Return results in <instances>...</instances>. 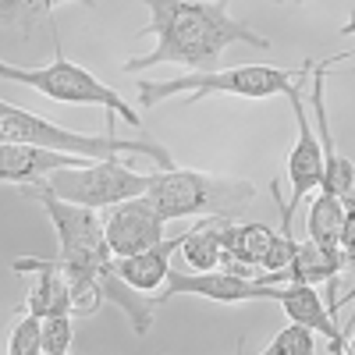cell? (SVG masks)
Returning a JSON list of instances; mask_svg holds the SVG:
<instances>
[{
  "mask_svg": "<svg viewBox=\"0 0 355 355\" xmlns=\"http://www.w3.org/2000/svg\"><path fill=\"white\" fill-rule=\"evenodd\" d=\"M220 224H224V217H210V220H199L192 231H185L182 256L192 270H217L220 266V259H224Z\"/></svg>",
  "mask_w": 355,
  "mask_h": 355,
  "instance_id": "cell-16",
  "label": "cell"
},
{
  "mask_svg": "<svg viewBox=\"0 0 355 355\" xmlns=\"http://www.w3.org/2000/svg\"><path fill=\"white\" fill-rule=\"evenodd\" d=\"M185 234L178 239H164L160 245L146 249V252H135V256H117V274H121L135 291L142 295H153L167 284V274H171V252L182 249Z\"/></svg>",
  "mask_w": 355,
  "mask_h": 355,
  "instance_id": "cell-14",
  "label": "cell"
},
{
  "mask_svg": "<svg viewBox=\"0 0 355 355\" xmlns=\"http://www.w3.org/2000/svg\"><path fill=\"white\" fill-rule=\"evenodd\" d=\"M309 239L327 252L334 263H345V252H341V227H345V199L338 192H327L320 189L313 192V202H309Z\"/></svg>",
  "mask_w": 355,
  "mask_h": 355,
  "instance_id": "cell-15",
  "label": "cell"
},
{
  "mask_svg": "<svg viewBox=\"0 0 355 355\" xmlns=\"http://www.w3.org/2000/svg\"><path fill=\"white\" fill-rule=\"evenodd\" d=\"M299 4H306V0H299Z\"/></svg>",
  "mask_w": 355,
  "mask_h": 355,
  "instance_id": "cell-23",
  "label": "cell"
},
{
  "mask_svg": "<svg viewBox=\"0 0 355 355\" xmlns=\"http://www.w3.org/2000/svg\"><path fill=\"white\" fill-rule=\"evenodd\" d=\"M8 355H43V316L28 313L15 323V331L8 334V345H4Z\"/></svg>",
  "mask_w": 355,
  "mask_h": 355,
  "instance_id": "cell-18",
  "label": "cell"
},
{
  "mask_svg": "<svg viewBox=\"0 0 355 355\" xmlns=\"http://www.w3.org/2000/svg\"><path fill=\"white\" fill-rule=\"evenodd\" d=\"M277 239V231L270 224H259V220H242V224H231V217H224L220 224V242H224V259L220 263H242L249 270L263 274V259L270 252Z\"/></svg>",
  "mask_w": 355,
  "mask_h": 355,
  "instance_id": "cell-13",
  "label": "cell"
},
{
  "mask_svg": "<svg viewBox=\"0 0 355 355\" xmlns=\"http://www.w3.org/2000/svg\"><path fill=\"white\" fill-rule=\"evenodd\" d=\"M178 295H196V299L206 302H220V306H234V302H274V284H263L256 277H242L227 270V266H217V270H171L164 291L157 295V302L167 306Z\"/></svg>",
  "mask_w": 355,
  "mask_h": 355,
  "instance_id": "cell-9",
  "label": "cell"
},
{
  "mask_svg": "<svg viewBox=\"0 0 355 355\" xmlns=\"http://www.w3.org/2000/svg\"><path fill=\"white\" fill-rule=\"evenodd\" d=\"M61 4H75V0H0V15H4V28H8V33H18V28H21V36H25L28 25L43 21ZM85 4H89V0H85Z\"/></svg>",
  "mask_w": 355,
  "mask_h": 355,
  "instance_id": "cell-17",
  "label": "cell"
},
{
  "mask_svg": "<svg viewBox=\"0 0 355 355\" xmlns=\"http://www.w3.org/2000/svg\"><path fill=\"white\" fill-rule=\"evenodd\" d=\"M341 252L348 259V270H352V288L345 295V302L355 306V196L345 199V227H341ZM341 302V306H345Z\"/></svg>",
  "mask_w": 355,
  "mask_h": 355,
  "instance_id": "cell-21",
  "label": "cell"
},
{
  "mask_svg": "<svg viewBox=\"0 0 355 355\" xmlns=\"http://www.w3.org/2000/svg\"><path fill=\"white\" fill-rule=\"evenodd\" d=\"M291 110H295V125H299V139H295L291 153H288V178H291V199L281 202V189L277 182L270 185L274 189V202L281 206V227H295V210L302 206L306 196L320 192L323 185V167H327V160H323V139L320 132L309 125L306 117V100H302V85H295L291 93Z\"/></svg>",
  "mask_w": 355,
  "mask_h": 355,
  "instance_id": "cell-8",
  "label": "cell"
},
{
  "mask_svg": "<svg viewBox=\"0 0 355 355\" xmlns=\"http://www.w3.org/2000/svg\"><path fill=\"white\" fill-rule=\"evenodd\" d=\"M316 352V331H309L306 323H288L277 338L263 348V355H313Z\"/></svg>",
  "mask_w": 355,
  "mask_h": 355,
  "instance_id": "cell-19",
  "label": "cell"
},
{
  "mask_svg": "<svg viewBox=\"0 0 355 355\" xmlns=\"http://www.w3.org/2000/svg\"><path fill=\"white\" fill-rule=\"evenodd\" d=\"M75 338V316L71 313H57L43 320V355H64Z\"/></svg>",
  "mask_w": 355,
  "mask_h": 355,
  "instance_id": "cell-20",
  "label": "cell"
},
{
  "mask_svg": "<svg viewBox=\"0 0 355 355\" xmlns=\"http://www.w3.org/2000/svg\"><path fill=\"white\" fill-rule=\"evenodd\" d=\"M53 40H57V28H53ZM8 82H18V85H28L43 93L46 100H57V103H93V107H103L110 114H117L125 125L132 128H142V114L117 93L114 85H107L103 78H96L89 68L75 64L64 57L61 50V40H57V57L43 68H18V64H4L0 68Z\"/></svg>",
  "mask_w": 355,
  "mask_h": 355,
  "instance_id": "cell-6",
  "label": "cell"
},
{
  "mask_svg": "<svg viewBox=\"0 0 355 355\" xmlns=\"http://www.w3.org/2000/svg\"><path fill=\"white\" fill-rule=\"evenodd\" d=\"M103 220H107V239H110L114 256H135V252H146L164 242L167 217L157 210L146 192L132 196L125 202H114Z\"/></svg>",
  "mask_w": 355,
  "mask_h": 355,
  "instance_id": "cell-10",
  "label": "cell"
},
{
  "mask_svg": "<svg viewBox=\"0 0 355 355\" xmlns=\"http://www.w3.org/2000/svg\"><path fill=\"white\" fill-rule=\"evenodd\" d=\"M348 352H355V327L348 331Z\"/></svg>",
  "mask_w": 355,
  "mask_h": 355,
  "instance_id": "cell-22",
  "label": "cell"
},
{
  "mask_svg": "<svg viewBox=\"0 0 355 355\" xmlns=\"http://www.w3.org/2000/svg\"><path fill=\"white\" fill-rule=\"evenodd\" d=\"M114 117L107 110V132L100 135H89V132H71V128H61L46 121V117L25 110V107H15V103H0V135L8 142H33V146H46V150H61V153H78V157H89V160H110V157H150L153 164L160 167H174L171 153L164 146L150 142V139H121L114 135Z\"/></svg>",
  "mask_w": 355,
  "mask_h": 355,
  "instance_id": "cell-4",
  "label": "cell"
},
{
  "mask_svg": "<svg viewBox=\"0 0 355 355\" xmlns=\"http://www.w3.org/2000/svg\"><path fill=\"white\" fill-rule=\"evenodd\" d=\"M150 8V21L139 36H157V50L125 61V71L139 75L157 64H182L185 71H214L231 43L270 50V40L231 18L234 0H139Z\"/></svg>",
  "mask_w": 355,
  "mask_h": 355,
  "instance_id": "cell-1",
  "label": "cell"
},
{
  "mask_svg": "<svg viewBox=\"0 0 355 355\" xmlns=\"http://www.w3.org/2000/svg\"><path fill=\"white\" fill-rule=\"evenodd\" d=\"M40 182H46L68 202L110 210L114 202H125L150 189V174H139L135 167H125L121 157H110V160H85L78 167H61V171L40 178Z\"/></svg>",
  "mask_w": 355,
  "mask_h": 355,
  "instance_id": "cell-7",
  "label": "cell"
},
{
  "mask_svg": "<svg viewBox=\"0 0 355 355\" xmlns=\"http://www.w3.org/2000/svg\"><path fill=\"white\" fill-rule=\"evenodd\" d=\"M146 196L153 199V206L167 220H185V217H234L242 202H252L256 189L252 182H239V178L160 167L150 174Z\"/></svg>",
  "mask_w": 355,
  "mask_h": 355,
  "instance_id": "cell-5",
  "label": "cell"
},
{
  "mask_svg": "<svg viewBox=\"0 0 355 355\" xmlns=\"http://www.w3.org/2000/svg\"><path fill=\"white\" fill-rule=\"evenodd\" d=\"M274 302L288 313V320L295 323H306L309 331L323 334L331 341V352H348V341L338 327V316L334 309L327 306V299H320L316 284L309 281H284V284H274Z\"/></svg>",
  "mask_w": 355,
  "mask_h": 355,
  "instance_id": "cell-11",
  "label": "cell"
},
{
  "mask_svg": "<svg viewBox=\"0 0 355 355\" xmlns=\"http://www.w3.org/2000/svg\"><path fill=\"white\" fill-rule=\"evenodd\" d=\"M25 196L36 199L43 210H46V217H50V224H53V231H57V256L68 259V263H75V266L93 270V274L103 281L107 302L125 313V320L132 323V331H135L139 338L150 334L160 302H157V295L135 291L121 274H117V256H114V249H110L107 220L100 217V210L61 199L46 182L25 185Z\"/></svg>",
  "mask_w": 355,
  "mask_h": 355,
  "instance_id": "cell-2",
  "label": "cell"
},
{
  "mask_svg": "<svg viewBox=\"0 0 355 355\" xmlns=\"http://www.w3.org/2000/svg\"><path fill=\"white\" fill-rule=\"evenodd\" d=\"M89 157L78 153H61V150H46V146H33V142H8L0 146V182L4 185H33L40 178L61 171V167H78Z\"/></svg>",
  "mask_w": 355,
  "mask_h": 355,
  "instance_id": "cell-12",
  "label": "cell"
},
{
  "mask_svg": "<svg viewBox=\"0 0 355 355\" xmlns=\"http://www.w3.org/2000/svg\"><path fill=\"white\" fill-rule=\"evenodd\" d=\"M313 61L299 68H274V64H239V68H214V71H185L182 78H139V107H157L160 100L185 96L189 103H199L202 96H242V100H270L288 96L295 85H306L313 75Z\"/></svg>",
  "mask_w": 355,
  "mask_h": 355,
  "instance_id": "cell-3",
  "label": "cell"
}]
</instances>
